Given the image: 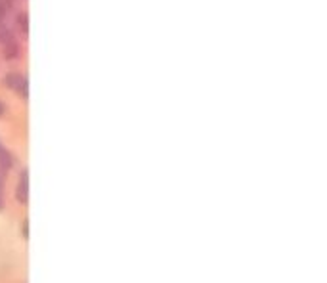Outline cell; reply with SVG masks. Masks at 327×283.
Listing matches in <instances>:
<instances>
[{
	"label": "cell",
	"mask_w": 327,
	"mask_h": 283,
	"mask_svg": "<svg viewBox=\"0 0 327 283\" xmlns=\"http://www.w3.org/2000/svg\"><path fill=\"white\" fill-rule=\"evenodd\" d=\"M27 199H29V176H27V171H23L20 186H18V201L25 205Z\"/></svg>",
	"instance_id": "6da1fadb"
},
{
	"label": "cell",
	"mask_w": 327,
	"mask_h": 283,
	"mask_svg": "<svg viewBox=\"0 0 327 283\" xmlns=\"http://www.w3.org/2000/svg\"><path fill=\"white\" fill-rule=\"evenodd\" d=\"M2 203H4V199H2V192H0V209H2Z\"/></svg>",
	"instance_id": "8992f818"
},
{
	"label": "cell",
	"mask_w": 327,
	"mask_h": 283,
	"mask_svg": "<svg viewBox=\"0 0 327 283\" xmlns=\"http://www.w3.org/2000/svg\"><path fill=\"white\" fill-rule=\"evenodd\" d=\"M2 18H4V10L0 8V20H2Z\"/></svg>",
	"instance_id": "52a82bcc"
},
{
	"label": "cell",
	"mask_w": 327,
	"mask_h": 283,
	"mask_svg": "<svg viewBox=\"0 0 327 283\" xmlns=\"http://www.w3.org/2000/svg\"><path fill=\"white\" fill-rule=\"evenodd\" d=\"M2 150H4V148H2V144H0V152H2Z\"/></svg>",
	"instance_id": "ba28073f"
},
{
	"label": "cell",
	"mask_w": 327,
	"mask_h": 283,
	"mask_svg": "<svg viewBox=\"0 0 327 283\" xmlns=\"http://www.w3.org/2000/svg\"><path fill=\"white\" fill-rule=\"evenodd\" d=\"M2 186H4V171H0V192H2Z\"/></svg>",
	"instance_id": "277c9868"
},
{
	"label": "cell",
	"mask_w": 327,
	"mask_h": 283,
	"mask_svg": "<svg viewBox=\"0 0 327 283\" xmlns=\"http://www.w3.org/2000/svg\"><path fill=\"white\" fill-rule=\"evenodd\" d=\"M2 113H4V104L0 102V117H2Z\"/></svg>",
	"instance_id": "5b68a950"
},
{
	"label": "cell",
	"mask_w": 327,
	"mask_h": 283,
	"mask_svg": "<svg viewBox=\"0 0 327 283\" xmlns=\"http://www.w3.org/2000/svg\"><path fill=\"white\" fill-rule=\"evenodd\" d=\"M12 163H14L12 155H10L8 152H4V150H2V152H0V171H4V173H6V171H8L10 167H12Z\"/></svg>",
	"instance_id": "7a4b0ae2"
},
{
	"label": "cell",
	"mask_w": 327,
	"mask_h": 283,
	"mask_svg": "<svg viewBox=\"0 0 327 283\" xmlns=\"http://www.w3.org/2000/svg\"><path fill=\"white\" fill-rule=\"evenodd\" d=\"M25 20H27V16H25V14L20 16V25H23V31H27V22H25Z\"/></svg>",
	"instance_id": "3957f363"
}]
</instances>
